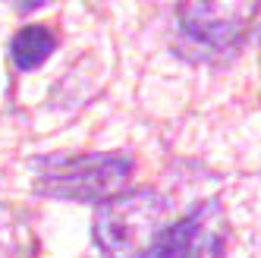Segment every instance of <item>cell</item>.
Masks as SVG:
<instances>
[{
	"mask_svg": "<svg viewBox=\"0 0 261 258\" xmlns=\"http://www.w3.org/2000/svg\"><path fill=\"white\" fill-rule=\"evenodd\" d=\"M217 208L211 205H201L198 211L186 214L176 224L164 227L161 236L151 243L142 258H208L211 249V220H214Z\"/></svg>",
	"mask_w": 261,
	"mask_h": 258,
	"instance_id": "cell-4",
	"label": "cell"
},
{
	"mask_svg": "<svg viewBox=\"0 0 261 258\" xmlns=\"http://www.w3.org/2000/svg\"><path fill=\"white\" fill-rule=\"evenodd\" d=\"M261 10V0H176V19L192 41L230 47Z\"/></svg>",
	"mask_w": 261,
	"mask_h": 258,
	"instance_id": "cell-3",
	"label": "cell"
},
{
	"mask_svg": "<svg viewBox=\"0 0 261 258\" xmlns=\"http://www.w3.org/2000/svg\"><path fill=\"white\" fill-rule=\"evenodd\" d=\"M54 50H57V32L50 25H22L10 41V57L22 72L38 69Z\"/></svg>",
	"mask_w": 261,
	"mask_h": 258,
	"instance_id": "cell-5",
	"label": "cell"
},
{
	"mask_svg": "<svg viewBox=\"0 0 261 258\" xmlns=\"http://www.w3.org/2000/svg\"><path fill=\"white\" fill-rule=\"evenodd\" d=\"M167 208V198L154 189H133L101 201L91 227L98 249L107 258H142L161 236Z\"/></svg>",
	"mask_w": 261,
	"mask_h": 258,
	"instance_id": "cell-2",
	"label": "cell"
},
{
	"mask_svg": "<svg viewBox=\"0 0 261 258\" xmlns=\"http://www.w3.org/2000/svg\"><path fill=\"white\" fill-rule=\"evenodd\" d=\"M133 158L114 151L50 154L35 164V192L66 201H107L126 189Z\"/></svg>",
	"mask_w": 261,
	"mask_h": 258,
	"instance_id": "cell-1",
	"label": "cell"
}]
</instances>
